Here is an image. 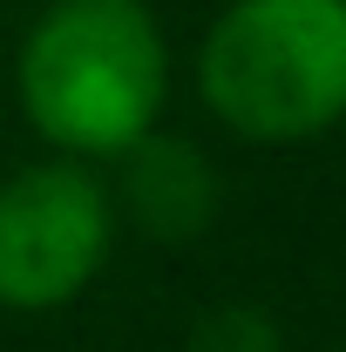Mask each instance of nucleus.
I'll use <instances>...</instances> for the list:
<instances>
[{
	"instance_id": "f257e3e1",
	"label": "nucleus",
	"mask_w": 346,
	"mask_h": 352,
	"mask_svg": "<svg viewBox=\"0 0 346 352\" xmlns=\"http://www.w3.org/2000/svg\"><path fill=\"white\" fill-rule=\"evenodd\" d=\"M14 95L54 156L109 163L163 122L170 41L150 0H48L14 54Z\"/></svg>"
},
{
	"instance_id": "f03ea898",
	"label": "nucleus",
	"mask_w": 346,
	"mask_h": 352,
	"mask_svg": "<svg viewBox=\"0 0 346 352\" xmlns=\"http://www.w3.org/2000/svg\"><path fill=\"white\" fill-rule=\"evenodd\" d=\"M197 95L238 142L292 149L346 122V0H224Z\"/></svg>"
},
{
	"instance_id": "7ed1b4c3",
	"label": "nucleus",
	"mask_w": 346,
	"mask_h": 352,
	"mask_svg": "<svg viewBox=\"0 0 346 352\" xmlns=\"http://www.w3.org/2000/svg\"><path fill=\"white\" fill-rule=\"evenodd\" d=\"M109 176L75 156H41L0 183V305L61 311L75 305L116 251Z\"/></svg>"
},
{
	"instance_id": "20e7f679",
	"label": "nucleus",
	"mask_w": 346,
	"mask_h": 352,
	"mask_svg": "<svg viewBox=\"0 0 346 352\" xmlns=\"http://www.w3.org/2000/svg\"><path fill=\"white\" fill-rule=\"evenodd\" d=\"M116 163V183H109V204H116V223H136L143 237L156 244H190L217 223V204H224V176L217 163L190 142V135L150 129L136 135Z\"/></svg>"
},
{
	"instance_id": "39448f33",
	"label": "nucleus",
	"mask_w": 346,
	"mask_h": 352,
	"mask_svg": "<svg viewBox=\"0 0 346 352\" xmlns=\"http://www.w3.org/2000/svg\"><path fill=\"white\" fill-rule=\"evenodd\" d=\"M183 352H285V332L265 305H211Z\"/></svg>"
}]
</instances>
